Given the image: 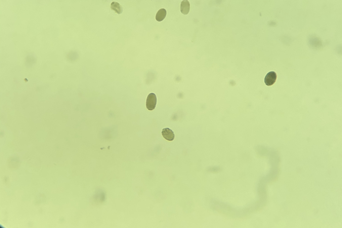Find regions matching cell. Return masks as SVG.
I'll list each match as a JSON object with an SVG mask.
<instances>
[{
    "instance_id": "3957f363",
    "label": "cell",
    "mask_w": 342,
    "mask_h": 228,
    "mask_svg": "<svg viewBox=\"0 0 342 228\" xmlns=\"http://www.w3.org/2000/svg\"><path fill=\"white\" fill-rule=\"evenodd\" d=\"M162 135L166 140L168 141H173L175 139V134L172 130L169 128H165L162 131Z\"/></svg>"
},
{
    "instance_id": "7a4b0ae2",
    "label": "cell",
    "mask_w": 342,
    "mask_h": 228,
    "mask_svg": "<svg viewBox=\"0 0 342 228\" xmlns=\"http://www.w3.org/2000/svg\"><path fill=\"white\" fill-rule=\"evenodd\" d=\"M276 79V73L274 72H269L268 73L265 78V83L267 86L272 85L275 83Z\"/></svg>"
},
{
    "instance_id": "5b68a950",
    "label": "cell",
    "mask_w": 342,
    "mask_h": 228,
    "mask_svg": "<svg viewBox=\"0 0 342 228\" xmlns=\"http://www.w3.org/2000/svg\"><path fill=\"white\" fill-rule=\"evenodd\" d=\"M111 9L118 14H121L123 12L122 7L117 2H112L111 5Z\"/></svg>"
},
{
    "instance_id": "277c9868",
    "label": "cell",
    "mask_w": 342,
    "mask_h": 228,
    "mask_svg": "<svg viewBox=\"0 0 342 228\" xmlns=\"http://www.w3.org/2000/svg\"><path fill=\"white\" fill-rule=\"evenodd\" d=\"M181 12L182 14L186 15L190 9V4L187 0H183L181 3Z\"/></svg>"
},
{
    "instance_id": "6da1fadb",
    "label": "cell",
    "mask_w": 342,
    "mask_h": 228,
    "mask_svg": "<svg viewBox=\"0 0 342 228\" xmlns=\"http://www.w3.org/2000/svg\"><path fill=\"white\" fill-rule=\"evenodd\" d=\"M157 104V97L155 94L151 93L148 94L146 99V106L149 111L155 109Z\"/></svg>"
},
{
    "instance_id": "8992f818",
    "label": "cell",
    "mask_w": 342,
    "mask_h": 228,
    "mask_svg": "<svg viewBox=\"0 0 342 228\" xmlns=\"http://www.w3.org/2000/svg\"><path fill=\"white\" fill-rule=\"evenodd\" d=\"M167 15V11L164 9H159L156 16V20L158 21H162L165 19Z\"/></svg>"
}]
</instances>
